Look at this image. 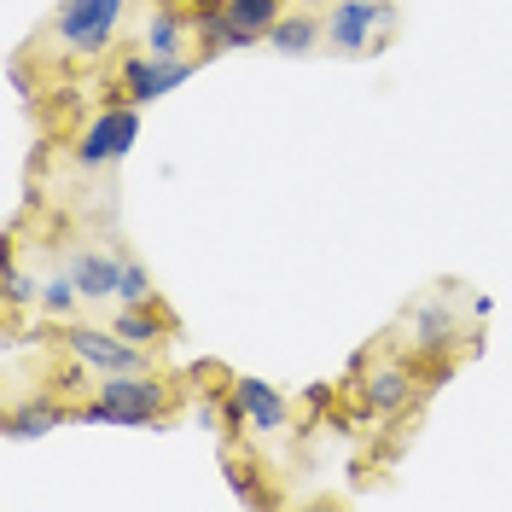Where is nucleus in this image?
<instances>
[{
    "instance_id": "obj_1",
    "label": "nucleus",
    "mask_w": 512,
    "mask_h": 512,
    "mask_svg": "<svg viewBox=\"0 0 512 512\" xmlns=\"http://www.w3.org/2000/svg\"><path fill=\"white\" fill-rule=\"evenodd\" d=\"M175 414V390L163 373H99L94 390L76 402V425H117V431H163Z\"/></svg>"
},
{
    "instance_id": "obj_2",
    "label": "nucleus",
    "mask_w": 512,
    "mask_h": 512,
    "mask_svg": "<svg viewBox=\"0 0 512 512\" xmlns=\"http://www.w3.org/2000/svg\"><path fill=\"white\" fill-rule=\"evenodd\" d=\"M128 0H59L53 12V53L76 64H94L99 53H111V41L123 35Z\"/></svg>"
},
{
    "instance_id": "obj_3",
    "label": "nucleus",
    "mask_w": 512,
    "mask_h": 512,
    "mask_svg": "<svg viewBox=\"0 0 512 512\" xmlns=\"http://www.w3.org/2000/svg\"><path fill=\"white\" fill-rule=\"evenodd\" d=\"M134 140H140V105H128L123 94H111L94 117L82 123L76 146H70V158H76L82 175H99V169L123 163L128 152H134Z\"/></svg>"
},
{
    "instance_id": "obj_4",
    "label": "nucleus",
    "mask_w": 512,
    "mask_h": 512,
    "mask_svg": "<svg viewBox=\"0 0 512 512\" xmlns=\"http://www.w3.org/2000/svg\"><path fill=\"white\" fill-rule=\"evenodd\" d=\"M396 24H402L396 0H332L326 6V47L338 59H367L384 47V35Z\"/></svg>"
},
{
    "instance_id": "obj_5",
    "label": "nucleus",
    "mask_w": 512,
    "mask_h": 512,
    "mask_svg": "<svg viewBox=\"0 0 512 512\" xmlns=\"http://www.w3.org/2000/svg\"><path fill=\"white\" fill-rule=\"evenodd\" d=\"M198 53H181V59H163V53H123L117 59V94L128 99V105H158V99H169L181 82H192V70H198Z\"/></svg>"
},
{
    "instance_id": "obj_6",
    "label": "nucleus",
    "mask_w": 512,
    "mask_h": 512,
    "mask_svg": "<svg viewBox=\"0 0 512 512\" xmlns=\"http://www.w3.org/2000/svg\"><path fill=\"white\" fill-rule=\"evenodd\" d=\"M59 338H64V355H76V361H82V367H94V373H146V367H152V350L128 344L111 320H105V326L64 320Z\"/></svg>"
},
{
    "instance_id": "obj_7",
    "label": "nucleus",
    "mask_w": 512,
    "mask_h": 512,
    "mask_svg": "<svg viewBox=\"0 0 512 512\" xmlns=\"http://www.w3.org/2000/svg\"><path fill=\"white\" fill-rule=\"evenodd\" d=\"M227 419H233L239 431H251V437H274V431L291 425V402L268 379L233 373V384H227Z\"/></svg>"
},
{
    "instance_id": "obj_8",
    "label": "nucleus",
    "mask_w": 512,
    "mask_h": 512,
    "mask_svg": "<svg viewBox=\"0 0 512 512\" xmlns=\"http://www.w3.org/2000/svg\"><path fill=\"white\" fill-rule=\"evenodd\" d=\"M419 402V367L414 361H373L367 367V379H361V408L373 419H396V414H408Z\"/></svg>"
},
{
    "instance_id": "obj_9",
    "label": "nucleus",
    "mask_w": 512,
    "mask_h": 512,
    "mask_svg": "<svg viewBox=\"0 0 512 512\" xmlns=\"http://www.w3.org/2000/svg\"><path fill=\"white\" fill-rule=\"evenodd\" d=\"M59 425H76V402H64L59 390L47 384V390H30L24 402H12L0 431H6V443H35V437H47Z\"/></svg>"
},
{
    "instance_id": "obj_10",
    "label": "nucleus",
    "mask_w": 512,
    "mask_h": 512,
    "mask_svg": "<svg viewBox=\"0 0 512 512\" xmlns=\"http://www.w3.org/2000/svg\"><path fill=\"white\" fill-rule=\"evenodd\" d=\"M64 274L76 280V291L94 303H117V274H123V251H105V245H76L64 256Z\"/></svg>"
},
{
    "instance_id": "obj_11",
    "label": "nucleus",
    "mask_w": 512,
    "mask_h": 512,
    "mask_svg": "<svg viewBox=\"0 0 512 512\" xmlns=\"http://www.w3.org/2000/svg\"><path fill=\"white\" fill-rule=\"evenodd\" d=\"M140 47H146V53H163V59L192 53V12L181 0H158V6L146 12V24H140Z\"/></svg>"
},
{
    "instance_id": "obj_12",
    "label": "nucleus",
    "mask_w": 512,
    "mask_h": 512,
    "mask_svg": "<svg viewBox=\"0 0 512 512\" xmlns=\"http://www.w3.org/2000/svg\"><path fill=\"white\" fill-rule=\"evenodd\" d=\"M408 338L414 355H460V315L448 303H419L408 315Z\"/></svg>"
},
{
    "instance_id": "obj_13",
    "label": "nucleus",
    "mask_w": 512,
    "mask_h": 512,
    "mask_svg": "<svg viewBox=\"0 0 512 512\" xmlns=\"http://www.w3.org/2000/svg\"><path fill=\"white\" fill-rule=\"evenodd\" d=\"M262 47H274L280 59H309V53H320L326 47V18L320 12H309V6H291L286 18L268 30V41Z\"/></svg>"
},
{
    "instance_id": "obj_14",
    "label": "nucleus",
    "mask_w": 512,
    "mask_h": 512,
    "mask_svg": "<svg viewBox=\"0 0 512 512\" xmlns=\"http://www.w3.org/2000/svg\"><path fill=\"white\" fill-rule=\"evenodd\" d=\"M111 326L123 332L128 344H140V350H158L163 338L175 332V320H169V309H163L158 297H152V303H117Z\"/></svg>"
},
{
    "instance_id": "obj_15",
    "label": "nucleus",
    "mask_w": 512,
    "mask_h": 512,
    "mask_svg": "<svg viewBox=\"0 0 512 512\" xmlns=\"http://www.w3.org/2000/svg\"><path fill=\"white\" fill-rule=\"evenodd\" d=\"M286 12H291V0H227V18H233L239 30H251L256 41H268V30H274Z\"/></svg>"
},
{
    "instance_id": "obj_16",
    "label": "nucleus",
    "mask_w": 512,
    "mask_h": 512,
    "mask_svg": "<svg viewBox=\"0 0 512 512\" xmlns=\"http://www.w3.org/2000/svg\"><path fill=\"white\" fill-rule=\"evenodd\" d=\"M82 303H88V297L76 291V280H70V274H53V280H41V303H35V309L47 320H70Z\"/></svg>"
},
{
    "instance_id": "obj_17",
    "label": "nucleus",
    "mask_w": 512,
    "mask_h": 512,
    "mask_svg": "<svg viewBox=\"0 0 512 512\" xmlns=\"http://www.w3.org/2000/svg\"><path fill=\"white\" fill-rule=\"evenodd\" d=\"M158 286H152V268L140 262V256L123 251V274H117V303H152Z\"/></svg>"
},
{
    "instance_id": "obj_18",
    "label": "nucleus",
    "mask_w": 512,
    "mask_h": 512,
    "mask_svg": "<svg viewBox=\"0 0 512 512\" xmlns=\"http://www.w3.org/2000/svg\"><path fill=\"white\" fill-rule=\"evenodd\" d=\"M30 303H41V280L24 274V262H18V256H6V309L18 315V309H30Z\"/></svg>"
},
{
    "instance_id": "obj_19",
    "label": "nucleus",
    "mask_w": 512,
    "mask_h": 512,
    "mask_svg": "<svg viewBox=\"0 0 512 512\" xmlns=\"http://www.w3.org/2000/svg\"><path fill=\"white\" fill-rule=\"evenodd\" d=\"M227 483H233V495H239L245 507L274 501V489H262V483H256V466H251V460H227Z\"/></svg>"
},
{
    "instance_id": "obj_20",
    "label": "nucleus",
    "mask_w": 512,
    "mask_h": 512,
    "mask_svg": "<svg viewBox=\"0 0 512 512\" xmlns=\"http://www.w3.org/2000/svg\"><path fill=\"white\" fill-rule=\"evenodd\" d=\"M6 82H12V94H30V76H24V64H12V70H6Z\"/></svg>"
},
{
    "instance_id": "obj_21",
    "label": "nucleus",
    "mask_w": 512,
    "mask_h": 512,
    "mask_svg": "<svg viewBox=\"0 0 512 512\" xmlns=\"http://www.w3.org/2000/svg\"><path fill=\"white\" fill-rule=\"evenodd\" d=\"M291 6H320V0H291Z\"/></svg>"
},
{
    "instance_id": "obj_22",
    "label": "nucleus",
    "mask_w": 512,
    "mask_h": 512,
    "mask_svg": "<svg viewBox=\"0 0 512 512\" xmlns=\"http://www.w3.org/2000/svg\"><path fill=\"white\" fill-rule=\"evenodd\" d=\"M181 6H210V0H181Z\"/></svg>"
}]
</instances>
